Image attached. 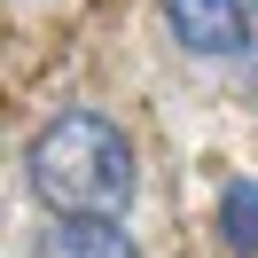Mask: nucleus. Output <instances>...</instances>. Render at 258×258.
I'll list each match as a JSON object with an SVG mask.
<instances>
[{
	"instance_id": "nucleus-1",
	"label": "nucleus",
	"mask_w": 258,
	"mask_h": 258,
	"mask_svg": "<svg viewBox=\"0 0 258 258\" xmlns=\"http://www.w3.org/2000/svg\"><path fill=\"white\" fill-rule=\"evenodd\" d=\"M24 188L47 219H125L141 204V149L110 110H47L24 141Z\"/></svg>"
},
{
	"instance_id": "nucleus-4",
	"label": "nucleus",
	"mask_w": 258,
	"mask_h": 258,
	"mask_svg": "<svg viewBox=\"0 0 258 258\" xmlns=\"http://www.w3.org/2000/svg\"><path fill=\"white\" fill-rule=\"evenodd\" d=\"M211 227H219V250L227 258H258V180L235 172L211 204Z\"/></svg>"
},
{
	"instance_id": "nucleus-2",
	"label": "nucleus",
	"mask_w": 258,
	"mask_h": 258,
	"mask_svg": "<svg viewBox=\"0 0 258 258\" xmlns=\"http://www.w3.org/2000/svg\"><path fill=\"white\" fill-rule=\"evenodd\" d=\"M164 32L196 63H242L250 47V0H157Z\"/></svg>"
},
{
	"instance_id": "nucleus-5",
	"label": "nucleus",
	"mask_w": 258,
	"mask_h": 258,
	"mask_svg": "<svg viewBox=\"0 0 258 258\" xmlns=\"http://www.w3.org/2000/svg\"><path fill=\"white\" fill-rule=\"evenodd\" d=\"M235 71H242V86L258 94V0H250V47H242V63H235Z\"/></svg>"
},
{
	"instance_id": "nucleus-3",
	"label": "nucleus",
	"mask_w": 258,
	"mask_h": 258,
	"mask_svg": "<svg viewBox=\"0 0 258 258\" xmlns=\"http://www.w3.org/2000/svg\"><path fill=\"white\" fill-rule=\"evenodd\" d=\"M24 258H149L125 219H47Z\"/></svg>"
}]
</instances>
